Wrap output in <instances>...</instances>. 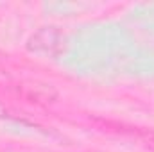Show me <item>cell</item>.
<instances>
[{
    "mask_svg": "<svg viewBox=\"0 0 154 152\" xmlns=\"http://www.w3.org/2000/svg\"><path fill=\"white\" fill-rule=\"evenodd\" d=\"M29 47H31V50H34L38 54H54L63 48V36L57 31H54L52 27L43 29L31 39Z\"/></svg>",
    "mask_w": 154,
    "mask_h": 152,
    "instance_id": "1",
    "label": "cell"
}]
</instances>
